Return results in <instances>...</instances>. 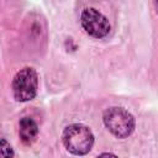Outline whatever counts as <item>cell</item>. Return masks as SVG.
<instances>
[{
  "mask_svg": "<svg viewBox=\"0 0 158 158\" xmlns=\"http://www.w3.org/2000/svg\"><path fill=\"white\" fill-rule=\"evenodd\" d=\"M38 75L32 67L20 69L12 79V93L16 101L26 102L37 95Z\"/></svg>",
  "mask_w": 158,
  "mask_h": 158,
  "instance_id": "3",
  "label": "cell"
},
{
  "mask_svg": "<svg viewBox=\"0 0 158 158\" xmlns=\"http://www.w3.org/2000/svg\"><path fill=\"white\" fill-rule=\"evenodd\" d=\"M101 156H114V157H116L115 154H112V153H102Z\"/></svg>",
  "mask_w": 158,
  "mask_h": 158,
  "instance_id": "7",
  "label": "cell"
},
{
  "mask_svg": "<svg viewBox=\"0 0 158 158\" xmlns=\"http://www.w3.org/2000/svg\"><path fill=\"white\" fill-rule=\"evenodd\" d=\"M80 23L83 30L94 38H104L111 30L110 22L106 16L93 7H88L81 12Z\"/></svg>",
  "mask_w": 158,
  "mask_h": 158,
  "instance_id": "4",
  "label": "cell"
},
{
  "mask_svg": "<svg viewBox=\"0 0 158 158\" xmlns=\"http://www.w3.org/2000/svg\"><path fill=\"white\" fill-rule=\"evenodd\" d=\"M104 125L106 128L117 138L128 137L136 126L135 117L123 107H110L104 112L102 116Z\"/></svg>",
  "mask_w": 158,
  "mask_h": 158,
  "instance_id": "2",
  "label": "cell"
},
{
  "mask_svg": "<svg viewBox=\"0 0 158 158\" xmlns=\"http://www.w3.org/2000/svg\"><path fill=\"white\" fill-rule=\"evenodd\" d=\"M19 135L23 144H32L38 135V126L37 122L31 117H23L20 120L19 125Z\"/></svg>",
  "mask_w": 158,
  "mask_h": 158,
  "instance_id": "5",
  "label": "cell"
},
{
  "mask_svg": "<svg viewBox=\"0 0 158 158\" xmlns=\"http://www.w3.org/2000/svg\"><path fill=\"white\" fill-rule=\"evenodd\" d=\"M14 156L15 153L11 144L5 139H0V158H10Z\"/></svg>",
  "mask_w": 158,
  "mask_h": 158,
  "instance_id": "6",
  "label": "cell"
},
{
  "mask_svg": "<svg viewBox=\"0 0 158 158\" xmlns=\"http://www.w3.org/2000/svg\"><path fill=\"white\" fill-rule=\"evenodd\" d=\"M62 141L68 152L75 156H84L93 148L94 135L88 126L83 123H73L64 128Z\"/></svg>",
  "mask_w": 158,
  "mask_h": 158,
  "instance_id": "1",
  "label": "cell"
}]
</instances>
